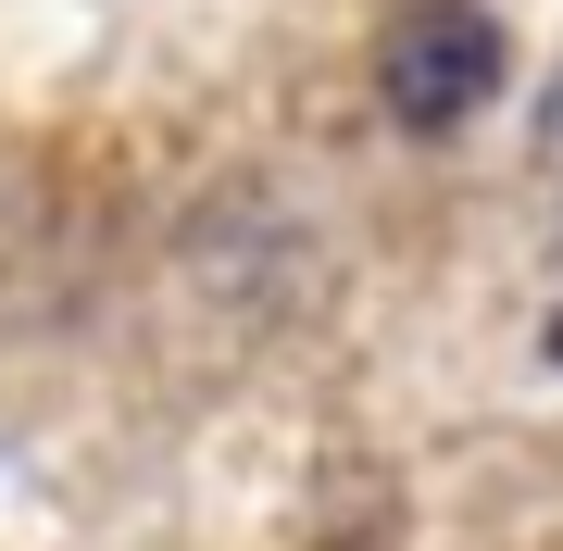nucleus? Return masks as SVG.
Here are the masks:
<instances>
[{
	"label": "nucleus",
	"mask_w": 563,
	"mask_h": 551,
	"mask_svg": "<svg viewBox=\"0 0 563 551\" xmlns=\"http://www.w3.org/2000/svg\"><path fill=\"white\" fill-rule=\"evenodd\" d=\"M501 25L476 13V0H413L401 25L376 38V101L388 125H413V139H451V125H476L501 101Z\"/></svg>",
	"instance_id": "nucleus-1"
},
{
	"label": "nucleus",
	"mask_w": 563,
	"mask_h": 551,
	"mask_svg": "<svg viewBox=\"0 0 563 551\" xmlns=\"http://www.w3.org/2000/svg\"><path fill=\"white\" fill-rule=\"evenodd\" d=\"M551 351H563V327H551Z\"/></svg>",
	"instance_id": "nucleus-2"
}]
</instances>
